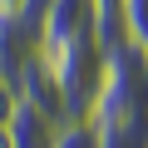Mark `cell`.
I'll return each instance as SVG.
<instances>
[{
  "mask_svg": "<svg viewBox=\"0 0 148 148\" xmlns=\"http://www.w3.org/2000/svg\"><path fill=\"white\" fill-rule=\"evenodd\" d=\"M45 64L54 74V89H59V104H64V123L94 119V104L104 94V69H109L104 40L99 35H74L64 45H49Z\"/></svg>",
  "mask_w": 148,
  "mask_h": 148,
  "instance_id": "1",
  "label": "cell"
},
{
  "mask_svg": "<svg viewBox=\"0 0 148 148\" xmlns=\"http://www.w3.org/2000/svg\"><path fill=\"white\" fill-rule=\"evenodd\" d=\"M94 119H123V123H148V54L133 40H119L109 49L104 69V94L94 104Z\"/></svg>",
  "mask_w": 148,
  "mask_h": 148,
  "instance_id": "2",
  "label": "cell"
},
{
  "mask_svg": "<svg viewBox=\"0 0 148 148\" xmlns=\"http://www.w3.org/2000/svg\"><path fill=\"white\" fill-rule=\"evenodd\" d=\"M74 35H99L94 0H49V10L40 15V49L64 45Z\"/></svg>",
  "mask_w": 148,
  "mask_h": 148,
  "instance_id": "3",
  "label": "cell"
},
{
  "mask_svg": "<svg viewBox=\"0 0 148 148\" xmlns=\"http://www.w3.org/2000/svg\"><path fill=\"white\" fill-rule=\"evenodd\" d=\"M5 133H10V148H54V138H59V119L20 99L15 114H10V123H5Z\"/></svg>",
  "mask_w": 148,
  "mask_h": 148,
  "instance_id": "4",
  "label": "cell"
},
{
  "mask_svg": "<svg viewBox=\"0 0 148 148\" xmlns=\"http://www.w3.org/2000/svg\"><path fill=\"white\" fill-rule=\"evenodd\" d=\"M99 148H148V123H123V119H94Z\"/></svg>",
  "mask_w": 148,
  "mask_h": 148,
  "instance_id": "5",
  "label": "cell"
},
{
  "mask_svg": "<svg viewBox=\"0 0 148 148\" xmlns=\"http://www.w3.org/2000/svg\"><path fill=\"white\" fill-rule=\"evenodd\" d=\"M123 40L148 54V0H123Z\"/></svg>",
  "mask_w": 148,
  "mask_h": 148,
  "instance_id": "6",
  "label": "cell"
},
{
  "mask_svg": "<svg viewBox=\"0 0 148 148\" xmlns=\"http://www.w3.org/2000/svg\"><path fill=\"white\" fill-rule=\"evenodd\" d=\"M54 148H99V128H94V119L59 123V138H54Z\"/></svg>",
  "mask_w": 148,
  "mask_h": 148,
  "instance_id": "7",
  "label": "cell"
},
{
  "mask_svg": "<svg viewBox=\"0 0 148 148\" xmlns=\"http://www.w3.org/2000/svg\"><path fill=\"white\" fill-rule=\"evenodd\" d=\"M15 104H20V94H15V84L0 74V128L10 123V114H15Z\"/></svg>",
  "mask_w": 148,
  "mask_h": 148,
  "instance_id": "8",
  "label": "cell"
},
{
  "mask_svg": "<svg viewBox=\"0 0 148 148\" xmlns=\"http://www.w3.org/2000/svg\"><path fill=\"white\" fill-rule=\"evenodd\" d=\"M49 10V0H20V15L30 20V25H40V15Z\"/></svg>",
  "mask_w": 148,
  "mask_h": 148,
  "instance_id": "9",
  "label": "cell"
},
{
  "mask_svg": "<svg viewBox=\"0 0 148 148\" xmlns=\"http://www.w3.org/2000/svg\"><path fill=\"white\" fill-rule=\"evenodd\" d=\"M0 15H20V0H0Z\"/></svg>",
  "mask_w": 148,
  "mask_h": 148,
  "instance_id": "10",
  "label": "cell"
},
{
  "mask_svg": "<svg viewBox=\"0 0 148 148\" xmlns=\"http://www.w3.org/2000/svg\"><path fill=\"white\" fill-rule=\"evenodd\" d=\"M0 148H10V133H5V128H0Z\"/></svg>",
  "mask_w": 148,
  "mask_h": 148,
  "instance_id": "11",
  "label": "cell"
}]
</instances>
